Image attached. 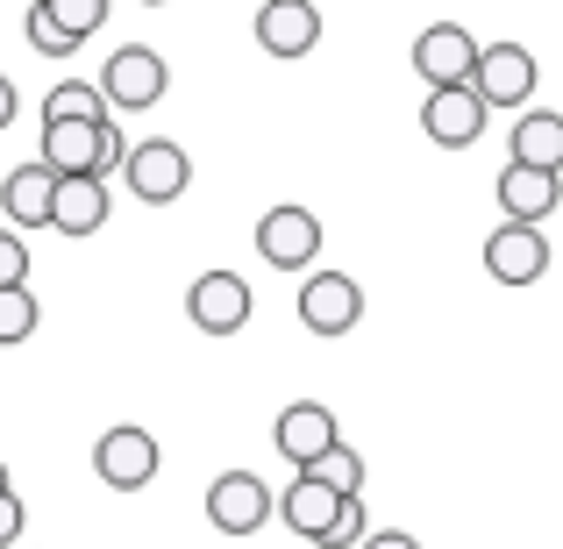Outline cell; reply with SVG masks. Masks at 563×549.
I'll return each mask as SVG.
<instances>
[{
    "label": "cell",
    "instance_id": "cell-2",
    "mask_svg": "<svg viewBox=\"0 0 563 549\" xmlns=\"http://www.w3.org/2000/svg\"><path fill=\"white\" fill-rule=\"evenodd\" d=\"M122 186L136 193L143 207H165L192 186V157L179 151V136H151V143H129L122 157Z\"/></svg>",
    "mask_w": 563,
    "mask_h": 549
},
{
    "label": "cell",
    "instance_id": "cell-1",
    "mask_svg": "<svg viewBox=\"0 0 563 549\" xmlns=\"http://www.w3.org/2000/svg\"><path fill=\"white\" fill-rule=\"evenodd\" d=\"M165 86H172V72H165V57H157L151 43H122V51L108 57V72H100V100H108V114L114 108H122V114L157 108Z\"/></svg>",
    "mask_w": 563,
    "mask_h": 549
},
{
    "label": "cell",
    "instance_id": "cell-7",
    "mask_svg": "<svg viewBox=\"0 0 563 549\" xmlns=\"http://www.w3.org/2000/svg\"><path fill=\"white\" fill-rule=\"evenodd\" d=\"M413 72H421L428 94H435V86H464L471 72H478V36H471L464 22H428L421 36H413Z\"/></svg>",
    "mask_w": 563,
    "mask_h": 549
},
{
    "label": "cell",
    "instance_id": "cell-9",
    "mask_svg": "<svg viewBox=\"0 0 563 549\" xmlns=\"http://www.w3.org/2000/svg\"><path fill=\"white\" fill-rule=\"evenodd\" d=\"M300 321H307L314 336H329V343H335V336H350V329L364 321L357 278H350V272H307V278H300Z\"/></svg>",
    "mask_w": 563,
    "mask_h": 549
},
{
    "label": "cell",
    "instance_id": "cell-18",
    "mask_svg": "<svg viewBox=\"0 0 563 549\" xmlns=\"http://www.w3.org/2000/svg\"><path fill=\"white\" fill-rule=\"evenodd\" d=\"M51 229L57 235H100L108 229V179H57Z\"/></svg>",
    "mask_w": 563,
    "mask_h": 549
},
{
    "label": "cell",
    "instance_id": "cell-24",
    "mask_svg": "<svg viewBox=\"0 0 563 549\" xmlns=\"http://www.w3.org/2000/svg\"><path fill=\"white\" fill-rule=\"evenodd\" d=\"M22 29H29V51H43V57H71V51H79V43H71L65 29L51 22V8H43V0L29 8V22H22Z\"/></svg>",
    "mask_w": 563,
    "mask_h": 549
},
{
    "label": "cell",
    "instance_id": "cell-27",
    "mask_svg": "<svg viewBox=\"0 0 563 549\" xmlns=\"http://www.w3.org/2000/svg\"><path fill=\"white\" fill-rule=\"evenodd\" d=\"M22 521H29L22 493H0V549H14V542H22Z\"/></svg>",
    "mask_w": 563,
    "mask_h": 549
},
{
    "label": "cell",
    "instance_id": "cell-11",
    "mask_svg": "<svg viewBox=\"0 0 563 549\" xmlns=\"http://www.w3.org/2000/svg\"><path fill=\"white\" fill-rule=\"evenodd\" d=\"M100 129H108V114L100 122H43V165L57 172V179H108V151H100Z\"/></svg>",
    "mask_w": 563,
    "mask_h": 549
},
{
    "label": "cell",
    "instance_id": "cell-29",
    "mask_svg": "<svg viewBox=\"0 0 563 549\" xmlns=\"http://www.w3.org/2000/svg\"><path fill=\"white\" fill-rule=\"evenodd\" d=\"M357 549H421V542H413L407 528H378V536H364Z\"/></svg>",
    "mask_w": 563,
    "mask_h": 549
},
{
    "label": "cell",
    "instance_id": "cell-30",
    "mask_svg": "<svg viewBox=\"0 0 563 549\" xmlns=\"http://www.w3.org/2000/svg\"><path fill=\"white\" fill-rule=\"evenodd\" d=\"M0 493H14V479H8V464H0Z\"/></svg>",
    "mask_w": 563,
    "mask_h": 549
},
{
    "label": "cell",
    "instance_id": "cell-6",
    "mask_svg": "<svg viewBox=\"0 0 563 549\" xmlns=\"http://www.w3.org/2000/svg\"><path fill=\"white\" fill-rule=\"evenodd\" d=\"M485 122H493V108L478 100V86H435V94L421 100V129L435 151H471V143L485 136Z\"/></svg>",
    "mask_w": 563,
    "mask_h": 549
},
{
    "label": "cell",
    "instance_id": "cell-15",
    "mask_svg": "<svg viewBox=\"0 0 563 549\" xmlns=\"http://www.w3.org/2000/svg\"><path fill=\"white\" fill-rule=\"evenodd\" d=\"M499 207H507V221L542 229L563 207V172H536V165H514L507 157V172H499Z\"/></svg>",
    "mask_w": 563,
    "mask_h": 549
},
{
    "label": "cell",
    "instance_id": "cell-31",
    "mask_svg": "<svg viewBox=\"0 0 563 549\" xmlns=\"http://www.w3.org/2000/svg\"><path fill=\"white\" fill-rule=\"evenodd\" d=\"M143 8H165V0H143Z\"/></svg>",
    "mask_w": 563,
    "mask_h": 549
},
{
    "label": "cell",
    "instance_id": "cell-20",
    "mask_svg": "<svg viewBox=\"0 0 563 549\" xmlns=\"http://www.w3.org/2000/svg\"><path fill=\"white\" fill-rule=\"evenodd\" d=\"M100 114H108V100L86 79H57L51 94H43V122H100Z\"/></svg>",
    "mask_w": 563,
    "mask_h": 549
},
{
    "label": "cell",
    "instance_id": "cell-16",
    "mask_svg": "<svg viewBox=\"0 0 563 549\" xmlns=\"http://www.w3.org/2000/svg\"><path fill=\"white\" fill-rule=\"evenodd\" d=\"M257 43L272 57H307L321 43V8L314 0H264L257 8Z\"/></svg>",
    "mask_w": 563,
    "mask_h": 549
},
{
    "label": "cell",
    "instance_id": "cell-23",
    "mask_svg": "<svg viewBox=\"0 0 563 549\" xmlns=\"http://www.w3.org/2000/svg\"><path fill=\"white\" fill-rule=\"evenodd\" d=\"M43 8H51V22L65 29L71 43H86L100 22H108V0H43Z\"/></svg>",
    "mask_w": 563,
    "mask_h": 549
},
{
    "label": "cell",
    "instance_id": "cell-8",
    "mask_svg": "<svg viewBox=\"0 0 563 549\" xmlns=\"http://www.w3.org/2000/svg\"><path fill=\"white\" fill-rule=\"evenodd\" d=\"M485 108H528L536 94V51L528 43H478V72H471Z\"/></svg>",
    "mask_w": 563,
    "mask_h": 549
},
{
    "label": "cell",
    "instance_id": "cell-22",
    "mask_svg": "<svg viewBox=\"0 0 563 549\" xmlns=\"http://www.w3.org/2000/svg\"><path fill=\"white\" fill-rule=\"evenodd\" d=\"M307 471H314L321 485H335V493H364V457L350 450V442H335V450H329V457H314Z\"/></svg>",
    "mask_w": 563,
    "mask_h": 549
},
{
    "label": "cell",
    "instance_id": "cell-13",
    "mask_svg": "<svg viewBox=\"0 0 563 549\" xmlns=\"http://www.w3.org/2000/svg\"><path fill=\"white\" fill-rule=\"evenodd\" d=\"M272 442H278V457H286L292 471H307L314 457H329L335 442H343V428H335V414L321 407V399H292V407L278 414Z\"/></svg>",
    "mask_w": 563,
    "mask_h": 549
},
{
    "label": "cell",
    "instance_id": "cell-19",
    "mask_svg": "<svg viewBox=\"0 0 563 549\" xmlns=\"http://www.w3.org/2000/svg\"><path fill=\"white\" fill-rule=\"evenodd\" d=\"M507 151H514V165L563 172V114H550V108H521V122H514Z\"/></svg>",
    "mask_w": 563,
    "mask_h": 549
},
{
    "label": "cell",
    "instance_id": "cell-28",
    "mask_svg": "<svg viewBox=\"0 0 563 549\" xmlns=\"http://www.w3.org/2000/svg\"><path fill=\"white\" fill-rule=\"evenodd\" d=\"M14 114H22V86H14L8 72H0V136L14 129Z\"/></svg>",
    "mask_w": 563,
    "mask_h": 549
},
{
    "label": "cell",
    "instance_id": "cell-25",
    "mask_svg": "<svg viewBox=\"0 0 563 549\" xmlns=\"http://www.w3.org/2000/svg\"><path fill=\"white\" fill-rule=\"evenodd\" d=\"M364 536H372V528H364V493H357V499H343V514L329 521V536H321L314 549H357Z\"/></svg>",
    "mask_w": 563,
    "mask_h": 549
},
{
    "label": "cell",
    "instance_id": "cell-21",
    "mask_svg": "<svg viewBox=\"0 0 563 549\" xmlns=\"http://www.w3.org/2000/svg\"><path fill=\"white\" fill-rule=\"evenodd\" d=\"M36 293L29 286H0V343H29L36 336Z\"/></svg>",
    "mask_w": 563,
    "mask_h": 549
},
{
    "label": "cell",
    "instance_id": "cell-4",
    "mask_svg": "<svg viewBox=\"0 0 563 549\" xmlns=\"http://www.w3.org/2000/svg\"><path fill=\"white\" fill-rule=\"evenodd\" d=\"M157 436L151 428H136V421H114L108 436L93 442V471H100V485H114V493H143V485L157 479Z\"/></svg>",
    "mask_w": 563,
    "mask_h": 549
},
{
    "label": "cell",
    "instance_id": "cell-12",
    "mask_svg": "<svg viewBox=\"0 0 563 549\" xmlns=\"http://www.w3.org/2000/svg\"><path fill=\"white\" fill-rule=\"evenodd\" d=\"M186 315L200 336H243L250 329V286L235 272H200L186 293Z\"/></svg>",
    "mask_w": 563,
    "mask_h": 549
},
{
    "label": "cell",
    "instance_id": "cell-3",
    "mask_svg": "<svg viewBox=\"0 0 563 549\" xmlns=\"http://www.w3.org/2000/svg\"><path fill=\"white\" fill-rule=\"evenodd\" d=\"M257 257L272 264V272H314L321 257V215L314 207H264L257 221Z\"/></svg>",
    "mask_w": 563,
    "mask_h": 549
},
{
    "label": "cell",
    "instance_id": "cell-5",
    "mask_svg": "<svg viewBox=\"0 0 563 549\" xmlns=\"http://www.w3.org/2000/svg\"><path fill=\"white\" fill-rule=\"evenodd\" d=\"M272 514H278V493L257 471H221V479L207 485V521H214L221 536H257Z\"/></svg>",
    "mask_w": 563,
    "mask_h": 549
},
{
    "label": "cell",
    "instance_id": "cell-10",
    "mask_svg": "<svg viewBox=\"0 0 563 549\" xmlns=\"http://www.w3.org/2000/svg\"><path fill=\"white\" fill-rule=\"evenodd\" d=\"M550 235L528 229V221H499L493 235H485V272L499 278V286H536L542 272H550Z\"/></svg>",
    "mask_w": 563,
    "mask_h": 549
},
{
    "label": "cell",
    "instance_id": "cell-17",
    "mask_svg": "<svg viewBox=\"0 0 563 549\" xmlns=\"http://www.w3.org/2000/svg\"><path fill=\"white\" fill-rule=\"evenodd\" d=\"M51 200H57V172L43 157L14 165L0 179V207H8V229H51Z\"/></svg>",
    "mask_w": 563,
    "mask_h": 549
},
{
    "label": "cell",
    "instance_id": "cell-26",
    "mask_svg": "<svg viewBox=\"0 0 563 549\" xmlns=\"http://www.w3.org/2000/svg\"><path fill=\"white\" fill-rule=\"evenodd\" d=\"M0 286H29V243H22V229H0Z\"/></svg>",
    "mask_w": 563,
    "mask_h": 549
},
{
    "label": "cell",
    "instance_id": "cell-14",
    "mask_svg": "<svg viewBox=\"0 0 563 549\" xmlns=\"http://www.w3.org/2000/svg\"><path fill=\"white\" fill-rule=\"evenodd\" d=\"M343 499H357V493H335V485H321L314 471H292V485L278 493V521H286L292 536L321 542V536H329V521L343 514Z\"/></svg>",
    "mask_w": 563,
    "mask_h": 549
}]
</instances>
